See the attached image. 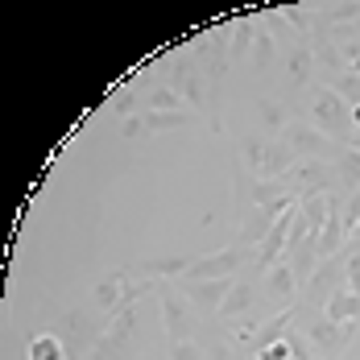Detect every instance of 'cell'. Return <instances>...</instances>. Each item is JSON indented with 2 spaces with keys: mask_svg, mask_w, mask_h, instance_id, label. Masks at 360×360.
I'll list each match as a JSON object with an SVG mask.
<instances>
[{
  "mask_svg": "<svg viewBox=\"0 0 360 360\" xmlns=\"http://www.w3.org/2000/svg\"><path fill=\"white\" fill-rule=\"evenodd\" d=\"M311 116H315V129H319V133H327L331 141L340 137L344 149H348V116H352V112H348V104H344L335 91H327V87L323 91H315V100H311Z\"/></svg>",
  "mask_w": 360,
  "mask_h": 360,
  "instance_id": "obj_1",
  "label": "cell"
},
{
  "mask_svg": "<svg viewBox=\"0 0 360 360\" xmlns=\"http://www.w3.org/2000/svg\"><path fill=\"white\" fill-rule=\"evenodd\" d=\"M245 265V249H219L212 257H195L191 269L182 274L186 282H212V278H236Z\"/></svg>",
  "mask_w": 360,
  "mask_h": 360,
  "instance_id": "obj_2",
  "label": "cell"
},
{
  "mask_svg": "<svg viewBox=\"0 0 360 360\" xmlns=\"http://www.w3.org/2000/svg\"><path fill=\"white\" fill-rule=\"evenodd\" d=\"M286 145L298 153V162H319V158H340V149L344 145H335L327 133L319 129H302V124H294L286 133Z\"/></svg>",
  "mask_w": 360,
  "mask_h": 360,
  "instance_id": "obj_3",
  "label": "cell"
},
{
  "mask_svg": "<svg viewBox=\"0 0 360 360\" xmlns=\"http://www.w3.org/2000/svg\"><path fill=\"white\" fill-rule=\"evenodd\" d=\"M352 327L356 323H327V319H319V323L307 327V344L315 348V356L323 360H335L340 352H344V344H348V335H352Z\"/></svg>",
  "mask_w": 360,
  "mask_h": 360,
  "instance_id": "obj_4",
  "label": "cell"
},
{
  "mask_svg": "<svg viewBox=\"0 0 360 360\" xmlns=\"http://www.w3.org/2000/svg\"><path fill=\"white\" fill-rule=\"evenodd\" d=\"M232 278H212V282H191L186 290V302L195 307V311H219L224 307V298L232 294Z\"/></svg>",
  "mask_w": 360,
  "mask_h": 360,
  "instance_id": "obj_5",
  "label": "cell"
},
{
  "mask_svg": "<svg viewBox=\"0 0 360 360\" xmlns=\"http://www.w3.org/2000/svg\"><path fill=\"white\" fill-rule=\"evenodd\" d=\"M162 315H166V331H170V340L182 344L186 340V323H191V302L174 294V290H162Z\"/></svg>",
  "mask_w": 360,
  "mask_h": 360,
  "instance_id": "obj_6",
  "label": "cell"
},
{
  "mask_svg": "<svg viewBox=\"0 0 360 360\" xmlns=\"http://www.w3.org/2000/svg\"><path fill=\"white\" fill-rule=\"evenodd\" d=\"M294 166H298V153H294L286 141H274L269 149H265V166H261V179H265V182H269V179H286Z\"/></svg>",
  "mask_w": 360,
  "mask_h": 360,
  "instance_id": "obj_7",
  "label": "cell"
},
{
  "mask_svg": "<svg viewBox=\"0 0 360 360\" xmlns=\"http://www.w3.org/2000/svg\"><path fill=\"white\" fill-rule=\"evenodd\" d=\"M323 319L327 323H356L360 319V294H352V290H344V294H331L323 302Z\"/></svg>",
  "mask_w": 360,
  "mask_h": 360,
  "instance_id": "obj_8",
  "label": "cell"
},
{
  "mask_svg": "<svg viewBox=\"0 0 360 360\" xmlns=\"http://www.w3.org/2000/svg\"><path fill=\"white\" fill-rule=\"evenodd\" d=\"M179 96L186 104H195V112H207V83H203V75L182 71L179 75Z\"/></svg>",
  "mask_w": 360,
  "mask_h": 360,
  "instance_id": "obj_9",
  "label": "cell"
},
{
  "mask_svg": "<svg viewBox=\"0 0 360 360\" xmlns=\"http://www.w3.org/2000/svg\"><path fill=\"white\" fill-rule=\"evenodd\" d=\"M294 286H298V282H294V269H290V261H278V265L265 274V290H269L274 298H290V294H294Z\"/></svg>",
  "mask_w": 360,
  "mask_h": 360,
  "instance_id": "obj_10",
  "label": "cell"
},
{
  "mask_svg": "<svg viewBox=\"0 0 360 360\" xmlns=\"http://www.w3.org/2000/svg\"><path fill=\"white\" fill-rule=\"evenodd\" d=\"M145 120V133H170V129H182L186 120H191V112H141Z\"/></svg>",
  "mask_w": 360,
  "mask_h": 360,
  "instance_id": "obj_11",
  "label": "cell"
},
{
  "mask_svg": "<svg viewBox=\"0 0 360 360\" xmlns=\"http://www.w3.org/2000/svg\"><path fill=\"white\" fill-rule=\"evenodd\" d=\"M311 67H315V50L302 41V46H294L290 50V79L302 87V83H311Z\"/></svg>",
  "mask_w": 360,
  "mask_h": 360,
  "instance_id": "obj_12",
  "label": "cell"
},
{
  "mask_svg": "<svg viewBox=\"0 0 360 360\" xmlns=\"http://www.w3.org/2000/svg\"><path fill=\"white\" fill-rule=\"evenodd\" d=\"M96 307H100V311H112V307L120 311V307H124V274L96 286Z\"/></svg>",
  "mask_w": 360,
  "mask_h": 360,
  "instance_id": "obj_13",
  "label": "cell"
},
{
  "mask_svg": "<svg viewBox=\"0 0 360 360\" xmlns=\"http://www.w3.org/2000/svg\"><path fill=\"white\" fill-rule=\"evenodd\" d=\"M30 360H67V348L58 335H34L30 340Z\"/></svg>",
  "mask_w": 360,
  "mask_h": 360,
  "instance_id": "obj_14",
  "label": "cell"
},
{
  "mask_svg": "<svg viewBox=\"0 0 360 360\" xmlns=\"http://www.w3.org/2000/svg\"><path fill=\"white\" fill-rule=\"evenodd\" d=\"M290 319H294V307H286V311H278V315H274L269 323L261 327V335H257V352H261V348H269V344H278Z\"/></svg>",
  "mask_w": 360,
  "mask_h": 360,
  "instance_id": "obj_15",
  "label": "cell"
},
{
  "mask_svg": "<svg viewBox=\"0 0 360 360\" xmlns=\"http://www.w3.org/2000/svg\"><path fill=\"white\" fill-rule=\"evenodd\" d=\"M252 298H257V294H252V286H249V282H236V286H232V294L224 298L219 315H245V311L252 307Z\"/></svg>",
  "mask_w": 360,
  "mask_h": 360,
  "instance_id": "obj_16",
  "label": "cell"
},
{
  "mask_svg": "<svg viewBox=\"0 0 360 360\" xmlns=\"http://www.w3.org/2000/svg\"><path fill=\"white\" fill-rule=\"evenodd\" d=\"M133 327H137L133 307H120V311H116V319H112V327H108V335H104V344H124V340L133 335Z\"/></svg>",
  "mask_w": 360,
  "mask_h": 360,
  "instance_id": "obj_17",
  "label": "cell"
},
{
  "mask_svg": "<svg viewBox=\"0 0 360 360\" xmlns=\"http://www.w3.org/2000/svg\"><path fill=\"white\" fill-rule=\"evenodd\" d=\"M145 108L149 112H182V96L174 87H153V91L145 96Z\"/></svg>",
  "mask_w": 360,
  "mask_h": 360,
  "instance_id": "obj_18",
  "label": "cell"
},
{
  "mask_svg": "<svg viewBox=\"0 0 360 360\" xmlns=\"http://www.w3.org/2000/svg\"><path fill=\"white\" fill-rule=\"evenodd\" d=\"M335 166H340V170H335L340 182H344L348 191H356L360 186V153L356 149H340V162H335Z\"/></svg>",
  "mask_w": 360,
  "mask_h": 360,
  "instance_id": "obj_19",
  "label": "cell"
},
{
  "mask_svg": "<svg viewBox=\"0 0 360 360\" xmlns=\"http://www.w3.org/2000/svg\"><path fill=\"white\" fill-rule=\"evenodd\" d=\"M108 112L112 116H120V120H129V116H141V100H137V96H133V91H116V96H112L108 100Z\"/></svg>",
  "mask_w": 360,
  "mask_h": 360,
  "instance_id": "obj_20",
  "label": "cell"
},
{
  "mask_svg": "<svg viewBox=\"0 0 360 360\" xmlns=\"http://www.w3.org/2000/svg\"><path fill=\"white\" fill-rule=\"evenodd\" d=\"M269 58H274V34L261 25L257 37H252V63H257V71H265V67H269Z\"/></svg>",
  "mask_w": 360,
  "mask_h": 360,
  "instance_id": "obj_21",
  "label": "cell"
},
{
  "mask_svg": "<svg viewBox=\"0 0 360 360\" xmlns=\"http://www.w3.org/2000/svg\"><path fill=\"white\" fill-rule=\"evenodd\" d=\"M186 269H191V257H166V261H153V265H149L153 278H179Z\"/></svg>",
  "mask_w": 360,
  "mask_h": 360,
  "instance_id": "obj_22",
  "label": "cell"
},
{
  "mask_svg": "<svg viewBox=\"0 0 360 360\" xmlns=\"http://www.w3.org/2000/svg\"><path fill=\"white\" fill-rule=\"evenodd\" d=\"M265 149H269V145L257 141V137H249V141H245V166H249L257 179H261V166H265Z\"/></svg>",
  "mask_w": 360,
  "mask_h": 360,
  "instance_id": "obj_23",
  "label": "cell"
},
{
  "mask_svg": "<svg viewBox=\"0 0 360 360\" xmlns=\"http://www.w3.org/2000/svg\"><path fill=\"white\" fill-rule=\"evenodd\" d=\"M252 37H257V30H252V25H236V34H232V58H236V63L249 54Z\"/></svg>",
  "mask_w": 360,
  "mask_h": 360,
  "instance_id": "obj_24",
  "label": "cell"
},
{
  "mask_svg": "<svg viewBox=\"0 0 360 360\" xmlns=\"http://www.w3.org/2000/svg\"><path fill=\"white\" fill-rule=\"evenodd\" d=\"M331 91H335L340 100H352V108H356V104H360V75H344Z\"/></svg>",
  "mask_w": 360,
  "mask_h": 360,
  "instance_id": "obj_25",
  "label": "cell"
},
{
  "mask_svg": "<svg viewBox=\"0 0 360 360\" xmlns=\"http://www.w3.org/2000/svg\"><path fill=\"white\" fill-rule=\"evenodd\" d=\"M356 224H360V186L348 191V199H344V228H348V236H352Z\"/></svg>",
  "mask_w": 360,
  "mask_h": 360,
  "instance_id": "obj_26",
  "label": "cell"
},
{
  "mask_svg": "<svg viewBox=\"0 0 360 360\" xmlns=\"http://www.w3.org/2000/svg\"><path fill=\"white\" fill-rule=\"evenodd\" d=\"M120 137H124V141H141V137H149V133H145V120H141V116L120 120Z\"/></svg>",
  "mask_w": 360,
  "mask_h": 360,
  "instance_id": "obj_27",
  "label": "cell"
},
{
  "mask_svg": "<svg viewBox=\"0 0 360 360\" xmlns=\"http://www.w3.org/2000/svg\"><path fill=\"white\" fill-rule=\"evenodd\" d=\"M261 120L269 124V129H286V112H282V104H261Z\"/></svg>",
  "mask_w": 360,
  "mask_h": 360,
  "instance_id": "obj_28",
  "label": "cell"
},
{
  "mask_svg": "<svg viewBox=\"0 0 360 360\" xmlns=\"http://www.w3.org/2000/svg\"><path fill=\"white\" fill-rule=\"evenodd\" d=\"M170 360H207V356H203V348H199V344L182 340V344H174V348H170Z\"/></svg>",
  "mask_w": 360,
  "mask_h": 360,
  "instance_id": "obj_29",
  "label": "cell"
},
{
  "mask_svg": "<svg viewBox=\"0 0 360 360\" xmlns=\"http://www.w3.org/2000/svg\"><path fill=\"white\" fill-rule=\"evenodd\" d=\"M344 274H348V290L360 294V249L348 252V265H344Z\"/></svg>",
  "mask_w": 360,
  "mask_h": 360,
  "instance_id": "obj_30",
  "label": "cell"
},
{
  "mask_svg": "<svg viewBox=\"0 0 360 360\" xmlns=\"http://www.w3.org/2000/svg\"><path fill=\"white\" fill-rule=\"evenodd\" d=\"M257 360H290V344H286V335H282L278 344H269V348H261V352H257Z\"/></svg>",
  "mask_w": 360,
  "mask_h": 360,
  "instance_id": "obj_31",
  "label": "cell"
},
{
  "mask_svg": "<svg viewBox=\"0 0 360 360\" xmlns=\"http://www.w3.org/2000/svg\"><path fill=\"white\" fill-rule=\"evenodd\" d=\"M282 17H286L290 25H298V30H307V8H282Z\"/></svg>",
  "mask_w": 360,
  "mask_h": 360,
  "instance_id": "obj_32",
  "label": "cell"
},
{
  "mask_svg": "<svg viewBox=\"0 0 360 360\" xmlns=\"http://www.w3.org/2000/svg\"><path fill=\"white\" fill-rule=\"evenodd\" d=\"M348 67H352V75H360V50L356 46H348Z\"/></svg>",
  "mask_w": 360,
  "mask_h": 360,
  "instance_id": "obj_33",
  "label": "cell"
},
{
  "mask_svg": "<svg viewBox=\"0 0 360 360\" xmlns=\"http://www.w3.org/2000/svg\"><path fill=\"white\" fill-rule=\"evenodd\" d=\"M212 360H228V344H216L212 348Z\"/></svg>",
  "mask_w": 360,
  "mask_h": 360,
  "instance_id": "obj_34",
  "label": "cell"
},
{
  "mask_svg": "<svg viewBox=\"0 0 360 360\" xmlns=\"http://www.w3.org/2000/svg\"><path fill=\"white\" fill-rule=\"evenodd\" d=\"M352 245H356V249H360V224H356V228H352Z\"/></svg>",
  "mask_w": 360,
  "mask_h": 360,
  "instance_id": "obj_35",
  "label": "cell"
},
{
  "mask_svg": "<svg viewBox=\"0 0 360 360\" xmlns=\"http://www.w3.org/2000/svg\"><path fill=\"white\" fill-rule=\"evenodd\" d=\"M352 124H356V129H360V104H356V108H352Z\"/></svg>",
  "mask_w": 360,
  "mask_h": 360,
  "instance_id": "obj_36",
  "label": "cell"
},
{
  "mask_svg": "<svg viewBox=\"0 0 360 360\" xmlns=\"http://www.w3.org/2000/svg\"><path fill=\"white\" fill-rule=\"evenodd\" d=\"M252 360H257V356H252Z\"/></svg>",
  "mask_w": 360,
  "mask_h": 360,
  "instance_id": "obj_37",
  "label": "cell"
}]
</instances>
